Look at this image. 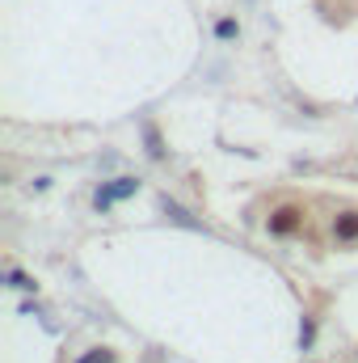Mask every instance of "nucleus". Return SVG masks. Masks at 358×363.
I'll list each match as a JSON object with an SVG mask.
<instances>
[{
    "instance_id": "nucleus-1",
    "label": "nucleus",
    "mask_w": 358,
    "mask_h": 363,
    "mask_svg": "<svg viewBox=\"0 0 358 363\" xmlns=\"http://www.w3.org/2000/svg\"><path fill=\"white\" fill-rule=\"evenodd\" d=\"M304 228V211L299 207H278L274 216H270V233L274 237H295Z\"/></svg>"
},
{
    "instance_id": "nucleus-2",
    "label": "nucleus",
    "mask_w": 358,
    "mask_h": 363,
    "mask_svg": "<svg viewBox=\"0 0 358 363\" xmlns=\"http://www.w3.org/2000/svg\"><path fill=\"white\" fill-rule=\"evenodd\" d=\"M333 237H337L342 245H354L358 241V211H346V216L333 220Z\"/></svg>"
},
{
    "instance_id": "nucleus-3",
    "label": "nucleus",
    "mask_w": 358,
    "mask_h": 363,
    "mask_svg": "<svg viewBox=\"0 0 358 363\" xmlns=\"http://www.w3.org/2000/svg\"><path fill=\"white\" fill-rule=\"evenodd\" d=\"M135 190V178H118L110 190H97V207H110L114 199H122V194H131Z\"/></svg>"
},
{
    "instance_id": "nucleus-4",
    "label": "nucleus",
    "mask_w": 358,
    "mask_h": 363,
    "mask_svg": "<svg viewBox=\"0 0 358 363\" xmlns=\"http://www.w3.org/2000/svg\"><path fill=\"white\" fill-rule=\"evenodd\" d=\"M215 34H219V38H236L241 30H236V21H232V17H219V26H215Z\"/></svg>"
},
{
    "instance_id": "nucleus-5",
    "label": "nucleus",
    "mask_w": 358,
    "mask_h": 363,
    "mask_svg": "<svg viewBox=\"0 0 358 363\" xmlns=\"http://www.w3.org/2000/svg\"><path fill=\"white\" fill-rule=\"evenodd\" d=\"M81 363H114V351H105V347H97L93 355H85Z\"/></svg>"
}]
</instances>
